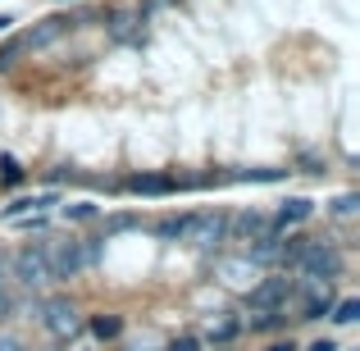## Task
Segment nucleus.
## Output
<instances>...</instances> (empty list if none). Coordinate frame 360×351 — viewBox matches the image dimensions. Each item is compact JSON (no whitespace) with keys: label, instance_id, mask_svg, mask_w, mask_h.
Listing matches in <instances>:
<instances>
[{"label":"nucleus","instance_id":"obj_1","mask_svg":"<svg viewBox=\"0 0 360 351\" xmlns=\"http://www.w3.org/2000/svg\"><path fill=\"white\" fill-rule=\"evenodd\" d=\"M297 279L301 283H333L338 274H342V251H338L333 242H319V237H310L306 251L297 255Z\"/></svg>","mask_w":360,"mask_h":351},{"label":"nucleus","instance_id":"obj_2","mask_svg":"<svg viewBox=\"0 0 360 351\" xmlns=\"http://www.w3.org/2000/svg\"><path fill=\"white\" fill-rule=\"evenodd\" d=\"M183 237L187 246H196V251H210V246H219L224 237H229V219H224L219 210H196L183 219Z\"/></svg>","mask_w":360,"mask_h":351},{"label":"nucleus","instance_id":"obj_3","mask_svg":"<svg viewBox=\"0 0 360 351\" xmlns=\"http://www.w3.org/2000/svg\"><path fill=\"white\" fill-rule=\"evenodd\" d=\"M41 324L51 328L60 343H69V338H78V333H82V310L73 306L69 297H51V301L41 306Z\"/></svg>","mask_w":360,"mask_h":351},{"label":"nucleus","instance_id":"obj_4","mask_svg":"<svg viewBox=\"0 0 360 351\" xmlns=\"http://www.w3.org/2000/svg\"><path fill=\"white\" fill-rule=\"evenodd\" d=\"M14 274H18L23 288H46V283H55L51 260H46V246H23V251L14 255Z\"/></svg>","mask_w":360,"mask_h":351},{"label":"nucleus","instance_id":"obj_5","mask_svg":"<svg viewBox=\"0 0 360 351\" xmlns=\"http://www.w3.org/2000/svg\"><path fill=\"white\" fill-rule=\"evenodd\" d=\"M288 297H297V279H264L251 288V310H288Z\"/></svg>","mask_w":360,"mask_h":351},{"label":"nucleus","instance_id":"obj_6","mask_svg":"<svg viewBox=\"0 0 360 351\" xmlns=\"http://www.w3.org/2000/svg\"><path fill=\"white\" fill-rule=\"evenodd\" d=\"M46 260H51L55 279H73V274L87 264V251H82L78 242H60V246H46Z\"/></svg>","mask_w":360,"mask_h":351},{"label":"nucleus","instance_id":"obj_7","mask_svg":"<svg viewBox=\"0 0 360 351\" xmlns=\"http://www.w3.org/2000/svg\"><path fill=\"white\" fill-rule=\"evenodd\" d=\"M278 255H283V237H274V233H260L246 246V260L251 264H278Z\"/></svg>","mask_w":360,"mask_h":351},{"label":"nucleus","instance_id":"obj_8","mask_svg":"<svg viewBox=\"0 0 360 351\" xmlns=\"http://www.w3.org/2000/svg\"><path fill=\"white\" fill-rule=\"evenodd\" d=\"M229 233L233 237H251V242H255L260 233H269V219H264L260 210H242L238 219H229Z\"/></svg>","mask_w":360,"mask_h":351},{"label":"nucleus","instance_id":"obj_9","mask_svg":"<svg viewBox=\"0 0 360 351\" xmlns=\"http://www.w3.org/2000/svg\"><path fill=\"white\" fill-rule=\"evenodd\" d=\"M128 187L132 192H146V196H165V192H174V178H165V174H141V178H128Z\"/></svg>","mask_w":360,"mask_h":351},{"label":"nucleus","instance_id":"obj_10","mask_svg":"<svg viewBox=\"0 0 360 351\" xmlns=\"http://www.w3.org/2000/svg\"><path fill=\"white\" fill-rule=\"evenodd\" d=\"M310 215H315V201H306V196H292V201L278 210V229H288V224H306Z\"/></svg>","mask_w":360,"mask_h":351},{"label":"nucleus","instance_id":"obj_11","mask_svg":"<svg viewBox=\"0 0 360 351\" xmlns=\"http://www.w3.org/2000/svg\"><path fill=\"white\" fill-rule=\"evenodd\" d=\"M69 32V23H64V18H46L41 27H32V32L23 37V46H51L55 37H64Z\"/></svg>","mask_w":360,"mask_h":351},{"label":"nucleus","instance_id":"obj_12","mask_svg":"<svg viewBox=\"0 0 360 351\" xmlns=\"http://www.w3.org/2000/svg\"><path fill=\"white\" fill-rule=\"evenodd\" d=\"M41 205H51V196H18L14 205H5V219H18V215H27V210H41Z\"/></svg>","mask_w":360,"mask_h":351},{"label":"nucleus","instance_id":"obj_13","mask_svg":"<svg viewBox=\"0 0 360 351\" xmlns=\"http://www.w3.org/2000/svg\"><path fill=\"white\" fill-rule=\"evenodd\" d=\"M328 315H333L338 324H356V319H360V301H356V297H347V301H333V310H328Z\"/></svg>","mask_w":360,"mask_h":351},{"label":"nucleus","instance_id":"obj_14","mask_svg":"<svg viewBox=\"0 0 360 351\" xmlns=\"http://www.w3.org/2000/svg\"><path fill=\"white\" fill-rule=\"evenodd\" d=\"M288 324V310H255L251 315V328H283Z\"/></svg>","mask_w":360,"mask_h":351},{"label":"nucleus","instance_id":"obj_15","mask_svg":"<svg viewBox=\"0 0 360 351\" xmlns=\"http://www.w3.org/2000/svg\"><path fill=\"white\" fill-rule=\"evenodd\" d=\"M64 219H73V224H87V219H96V205H91V201L64 205Z\"/></svg>","mask_w":360,"mask_h":351},{"label":"nucleus","instance_id":"obj_16","mask_svg":"<svg viewBox=\"0 0 360 351\" xmlns=\"http://www.w3.org/2000/svg\"><path fill=\"white\" fill-rule=\"evenodd\" d=\"M356 210H360V196L356 192H347V196H338V201H333V215H338V219H352Z\"/></svg>","mask_w":360,"mask_h":351},{"label":"nucleus","instance_id":"obj_17","mask_svg":"<svg viewBox=\"0 0 360 351\" xmlns=\"http://www.w3.org/2000/svg\"><path fill=\"white\" fill-rule=\"evenodd\" d=\"M183 219H187V215H169V219H160V224H155V233H160V237H169V242H174V237L183 233Z\"/></svg>","mask_w":360,"mask_h":351},{"label":"nucleus","instance_id":"obj_18","mask_svg":"<svg viewBox=\"0 0 360 351\" xmlns=\"http://www.w3.org/2000/svg\"><path fill=\"white\" fill-rule=\"evenodd\" d=\"M238 328H242L238 319H219V324H210V338H214V343H229V338L238 333Z\"/></svg>","mask_w":360,"mask_h":351},{"label":"nucleus","instance_id":"obj_19","mask_svg":"<svg viewBox=\"0 0 360 351\" xmlns=\"http://www.w3.org/2000/svg\"><path fill=\"white\" fill-rule=\"evenodd\" d=\"M132 23H137V14H115V27H110V32H115L119 42H123V37H132V32H137Z\"/></svg>","mask_w":360,"mask_h":351},{"label":"nucleus","instance_id":"obj_20","mask_svg":"<svg viewBox=\"0 0 360 351\" xmlns=\"http://www.w3.org/2000/svg\"><path fill=\"white\" fill-rule=\"evenodd\" d=\"M0 169H5V183H18V178H23V169H18V160H14V155L0 160Z\"/></svg>","mask_w":360,"mask_h":351},{"label":"nucleus","instance_id":"obj_21","mask_svg":"<svg viewBox=\"0 0 360 351\" xmlns=\"http://www.w3.org/2000/svg\"><path fill=\"white\" fill-rule=\"evenodd\" d=\"M91 328H96V338H115V333H119V319H105V315H101Z\"/></svg>","mask_w":360,"mask_h":351},{"label":"nucleus","instance_id":"obj_22","mask_svg":"<svg viewBox=\"0 0 360 351\" xmlns=\"http://www.w3.org/2000/svg\"><path fill=\"white\" fill-rule=\"evenodd\" d=\"M169 351H201L196 338H178V343H169Z\"/></svg>","mask_w":360,"mask_h":351},{"label":"nucleus","instance_id":"obj_23","mask_svg":"<svg viewBox=\"0 0 360 351\" xmlns=\"http://www.w3.org/2000/svg\"><path fill=\"white\" fill-rule=\"evenodd\" d=\"M9 310H14V301H9V292L0 288V319H9Z\"/></svg>","mask_w":360,"mask_h":351},{"label":"nucleus","instance_id":"obj_24","mask_svg":"<svg viewBox=\"0 0 360 351\" xmlns=\"http://www.w3.org/2000/svg\"><path fill=\"white\" fill-rule=\"evenodd\" d=\"M0 351H27V347L18 343V338H0Z\"/></svg>","mask_w":360,"mask_h":351},{"label":"nucleus","instance_id":"obj_25","mask_svg":"<svg viewBox=\"0 0 360 351\" xmlns=\"http://www.w3.org/2000/svg\"><path fill=\"white\" fill-rule=\"evenodd\" d=\"M306 351H338V343H328V338H319V343H310Z\"/></svg>","mask_w":360,"mask_h":351},{"label":"nucleus","instance_id":"obj_26","mask_svg":"<svg viewBox=\"0 0 360 351\" xmlns=\"http://www.w3.org/2000/svg\"><path fill=\"white\" fill-rule=\"evenodd\" d=\"M269 351H297V347H292V343H274Z\"/></svg>","mask_w":360,"mask_h":351},{"label":"nucleus","instance_id":"obj_27","mask_svg":"<svg viewBox=\"0 0 360 351\" xmlns=\"http://www.w3.org/2000/svg\"><path fill=\"white\" fill-rule=\"evenodd\" d=\"M9 23H14V18H5V14H0V32H5V27H9Z\"/></svg>","mask_w":360,"mask_h":351}]
</instances>
